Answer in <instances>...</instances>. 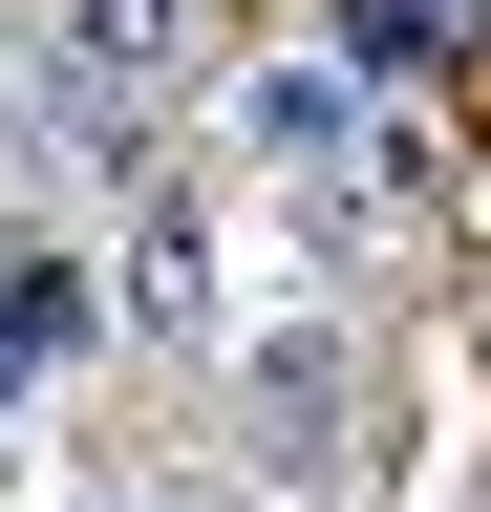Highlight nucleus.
Returning <instances> with one entry per match:
<instances>
[{
  "instance_id": "7ed1b4c3",
  "label": "nucleus",
  "mask_w": 491,
  "mask_h": 512,
  "mask_svg": "<svg viewBox=\"0 0 491 512\" xmlns=\"http://www.w3.org/2000/svg\"><path fill=\"white\" fill-rule=\"evenodd\" d=\"M107 320H150V342H214V192L193 171H129V278H107Z\"/></svg>"
},
{
  "instance_id": "f257e3e1",
  "label": "nucleus",
  "mask_w": 491,
  "mask_h": 512,
  "mask_svg": "<svg viewBox=\"0 0 491 512\" xmlns=\"http://www.w3.org/2000/svg\"><path fill=\"white\" fill-rule=\"evenodd\" d=\"M363 320H257L235 342V448H257L278 491H321V470H363Z\"/></svg>"
},
{
  "instance_id": "39448f33",
  "label": "nucleus",
  "mask_w": 491,
  "mask_h": 512,
  "mask_svg": "<svg viewBox=\"0 0 491 512\" xmlns=\"http://www.w3.org/2000/svg\"><path fill=\"white\" fill-rule=\"evenodd\" d=\"M86 342H107V278L65 235H0V384H22V363H86Z\"/></svg>"
},
{
  "instance_id": "20e7f679",
  "label": "nucleus",
  "mask_w": 491,
  "mask_h": 512,
  "mask_svg": "<svg viewBox=\"0 0 491 512\" xmlns=\"http://www.w3.org/2000/svg\"><path fill=\"white\" fill-rule=\"evenodd\" d=\"M193 43H214V0H65V22H43V64H65V86H107L129 128L193 86Z\"/></svg>"
},
{
  "instance_id": "f03ea898",
  "label": "nucleus",
  "mask_w": 491,
  "mask_h": 512,
  "mask_svg": "<svg viewBox=\"0 0 491 512\" xmlns=\"http://www.w3.org/2000/svg\"><path fill=\"white\" fill-rule=\"evenodd\" d=\"M235 150H257V171H299V192H342V171H363V64H342V43L235 64Z\"/></svg>"
}]
</instances>
